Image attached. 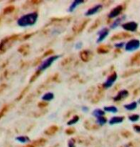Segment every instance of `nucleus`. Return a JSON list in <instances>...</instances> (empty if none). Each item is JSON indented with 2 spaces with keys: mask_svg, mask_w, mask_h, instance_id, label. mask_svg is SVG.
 Instances as JSON below:
<instances>
[{
  "mask_svg": "<svg viewBox=\"0 0 140 147\" xmlns=\"http://www.w3.org/2000/svg\"><path fill=\"white\" fill-rule=\"evenodd\" d=\"M24 147H36V146L33 145V144H29V145H26V146H24Z\"/></svg>",
  "mask_w": 140,
  "mask_h": 147,
  "instance_id": "nucleus-54",
  "label": "nucleus"
},
{
  "mask_svg": "<svg viewBox=\"0 0 140 147\" xmlns=\"http://www.w3.org/2000/svg\"><path fill=\"white\" fill-rule=\"evenodd\" d=\"M122 28H123L124 30L129 31V32H135L138 28V24L135 21H130V22L122 24Z\"/></svg>",
  "mask_w": 140,
  "mask_h": 147,
  "instance_id": "nucleus-10",
  "label": "nucleus"
},
{
  "mask_svg": "<svg viewBox=\"0 0 140 147\" xmlns=\"http://www.w3.org/2000/svg\"><path fill=\"white\" fill-rule=\"evenodd\" d=\"M41 74H42V73H40L39 71H37V70H36V72L34 73L33 76H31V79H30V83H33V81H36V79L37 78H38V76H39L40 75H41Z\"/></svg>",
  "mask_w": 140,
  "mask_h": 147,
  "instance_id": "nucleus-37",
  "label": "nucleus"
},
{
  "mask_svg": "<svg viewBox=\"0 0 140 147\" xmlns=\"http://www.w3.org/2000/svg\"><path fill=\"white\" fill-rule=\"evenodd\" d=\"M138 92L140 93V89H137V90H136L135 92V94H133V96H137V95H138Z\"/></svg>",
  "mask_w": 140,
  "mask_h": 147,
  "instance_id": "nucleus-53",
  "label": "nucleus"
},
{
  "mask_svg": "<svg viewBox=\"0 0 140 147\" xmlns=\"http://www.w3.org/2000/svg\"><path fill=\"white\" fill-rule=\"evenodd\" d=\"M84 2H85L84 0H74V1L71 4V6H70V8H69V10H68V11H72L75 8L77 7L78 5L82 4V3H84Z\"/></svg>",
  "mask_w": 140,
  "mask_h": 147,
  "instance_id": "nucleus-24",
  "label": "nucleus"
},
{
  "mask_svg": "<svg viewBox=\"0 0 140 147\" xmlns=\"http://www.w3.org/2000/svg\"><path fill=\"white\" fill-rule=\"evenodd\" d=\"M59 57H60V55H52V57H48L46 60L42 61L41 64H40L39 67H38V69H37V71H39L40 73H42L43 71H44V70L48 69L49 67L51 66L55 60L58 59V58H59Z\"/></svg>",
  "mask_w": 140,
  "mask_h": 147,
  "instance_id": "nucleus-3",
  "label": "nucleus"
},
{
  "mask_svg": "<svg viewBox=\"0 0 140 147\" xmlns=\"http://www.w3.org/2000/svg\"><path fill=\"white\" fill-rule=\"evenodd\" d=\"M139 65H140V63H139Z\"/></svg>",
  "mask_w": 140,
  "mask_h": 147,
  "instance_id": "nucleus-57",
  "label": "nucleus"
},
{
  "mask_svg": "<svg viewBox=\"0 0 140 147\" xmlns=\"http://www.w3.org/2000/svg\"><path fill=\"white\" fill-rule=\"evenodd\" d=\"M78 120H79V117L78 116H74L72 117V119L71 120H69L68 121V125H72V124H75Z\"/></svg>",
  "mask_w": 140,
  "mask_h": 147,
  "instance_id": "nucleus-40",
  "label": "nucleus"
},
{
  "mask_svg": "<svg viewBox=\"0 0 140 147\" xmlns=\"http://www.w3.org/2000/svg\"><path fill=\"white\" fill-rule=\"evenodd\" d=\"M104 115H105V112L101 109H96L92 112V116L95 117L96 119H98V117H104Z\"/></svg>",
  "mask_w": 140,
  "mask_h": 147,
  "instance_id": "nucleus-30",
  "label": "nucleus"
},
{
  "mask_svg": "<svg viewBox=\"0 0 140 147\" xmlns=\"http://www.w3.org/2000/svg\"><path fill=\"white\" fill-rule=\"evenodd\" d=\"M104 96V88L102 87V85H99L96 88V92L94 94V96H93V98H92V103H98L99 100L103 98Z\"/></svg>",
  "mask_w": 140,
  "mask_h": 147,
  "instance_id": "nucleus-5",
  "label": "nucleus"
},
{
  "mask_svg": "<svg viewBox=\"0 0 140 147\" xmlns=\"http://www.w3.org/2000/svg\"><path fill=\"white\" fill-rule=\"evenodd\" d=\"M136 107H137V103H136L135 101H133V102H131V103L126 104V105L124 106L125 109H127V110H129V111L135 110V109H136Z\"/></svg>",
  "mask_w": 140,
  "mask_h": 147,
  "instance_id": "nucleus-28",
  "label": "nucleus"
},
{
  "mask_svg": "<svg viewBox=\"0 0 140 147\" xmlns=\"http://www.w3.org/2000/svg\"><path fill=\"white\" fill-rule=\"evenodd\" d=\"M54 54V51L52 50H49V51H47L46 53H44V55H42V57H49V55H51L52 57V55Z\"/></svg>",
  "mask_w": 140,
  "mask_h": 147,
  "instance_id": "nucleus-47",
  "label": "nucleus"
},
{
  "mask_svg": "<svg viewBox=\"0 0 140 147\" xmlns=\"http://www.w3.org/2000/svg\"><path fill=\"white\" fill-rule=\"evenodd\" d=\"M100 24H101V20H100V19H96L95 21H94V23H93V24L91 26V27H90V29L88 30V32H89V33H91V32L94 31L96 28L99 27V25H100Z\"/></svg>",
  "mask_w": 140,
  "mask_h": 147,
  "instance_id": "nucleus-31",
  "label": "nucleus"
},
{
  "mask_svg": "<svg viewBox=\"0 0 140 147\" xmlns=\"http://www.w3.org/2000/svg\"><path fill=\"white\" fill-rule=\"evenodd\" d=\"M128 96H129V92H128L127 90H121V91H119L117 95L115 96L113 100H115V102L116 101H120V100H122V99L126 98Z\"/></svg>",
  "mask_w": 140,
  "mask_h": 147,
  "instance_id": "nucleus-13",
  "label": "nucleus"
},
{
  "mask_svg": "<svg viewBox=\"0 0 140 147\" xmlns=\"http://www.w3.org/2000/svg\"><path fill=\"white\" fill-rule=\"evenodd\" d=\"M10 107H11V105H9V104H6L2 107V109L0 110V119H1L2 117L8 113V111L10 110Z\"/></svg>",
  "mask_w": 140,
  "mask_h": 147,
  "instance_id": "nucleus-27",
  "label": "nucleus"
},
{
  "mask_svg": "<svg viewBox=\"0 0 140 147\" xmlns=\"http://www.w3.org/2000/svg\"><path fill=\"white\" fill-rule=\"evenodd\" d=\"M15 140L17 142H21V143H24V142H30V138L27 137V136H20V137H16Z\"/></svg>",
  "mask_w": 140,
  "mask_h": 147,
  "instance_id": "nucleus-33",
  "label": "nucleus"
},
{
  "mask_svg": "<svg viewBox=\"0 0 140 147\" xmlns=\"http://www.w3.org/2000/svg\"><path fill=\"white\" fill-rule=\"evenodd\" d=\"M106 122H107V119L105 117H98L97 120H96V123H97V124H99V125H104Z\"/></svg>",
  "mask_w": 140,
  "mask_h": 147,
  "instance_id": "nucleus-38",
  "label": "nucleus"
},
{
  "mask_svg": "<svg viewBox=\"0 0 140 147\" xmlns=\"http://www.w3.org/2000/svg\"><path fill=\"white\" fill-rule=\"evenodd\" d=\"M29 89H30V86L28 85V86H26V87L24 88V89L22 90V92L19 94V96L16 98L15 101H20V100H21V99H22L23 98H24V96L26 95V93H27L28 91H29Z\"/></svg>",
  "mask_w": 140,
  "mask_h": 147,
  "instance_id": "nucleus-26",
  "label": "nucleus"
},
{
  "mask_svg": "<svg viewBox=\"0 0 140 147\" xmlns=\"http://www.w3.org/2000/svg\"><path fill=\"white\" fill-rule=\"evenodd\" d=\"M38 18V13L33 11V13H27L25 16H21L17 20V25L20 27H27V26H33L36 23Z\"/></svg>",
  "mask_w": 140,
  "mask_h": 147,
  "instance_id": "nucleus-1",
  "label": "nucleus"
},
{
  "mask_svg": "<svg viewBox=\"0 0 140 147\" xmlns=\"http://www.w3.org/2000/svg\"><path fill=\"white\" fill-rule=\"evenodd\" d=\"M83 110L84 111H88V108H87V107H83Z\"/></svg>",
  "mask_w": 140,
  "mask_h": 147,
  "instance_id": "nucleus-55",
  "label": "nucleus"
},
{
  "mask_svg": "<svg viewBox=\"0 0 140 147\" xmlns=\"http://www.w3.org/2000/svg\"><path fill=\"white\" fill-rule=\"evenodd\" d=\"M112 49L111 45H107V44H103V45L99 46L97 48V53L98 54H107L109 53Z\"/></svg>",
  "mask_w": 140,
  "mask_h": 147,
  "instance_id": "nucleus-17",
  "label": "nucleus"
},
{
  "mask_svg": "<svg viewBox=\"0 0 140 147\" xmlns=\"http://www.w3.org/2000/svg\"><path fill=\"white\" fill-rule=\"evenodd\" d=\"M124 121V117H113L112 119H110L109 123L111 125H113V124H119V123L123 122Z\"/></svg>",
  "mask_w": 140,
  "mask_h": 147,
  "instance_id": "nucleus-20",
  "label": "nucleus"
},
{
  "mask_svg": "<svg viewBox=\"0 0 140 147\" xmlns=\"http://www.w3.org/2000/svg\"><path fill=\"white\" fill-rule=\"evenodd\" d=\"M34 34V33H31V34H24L23 36H20L19 38V40H21V41H24V40H28L29 38H31V36H33Z\"/></svg>",
  "mask_w": 140,
  "mask_h": 147,
  "instance_id": "nucleus-42",
  "label": "nucleus"
},
{
  "mask_svg": "<svg viewBox=\"0 0 140 147\" xmlns=\"http://www.w3.org/2000/svg\"><path fill=\"white\" fill-rule=\"evenodd\" d=\"M99 37H98V39H97V42H101V41H103L105 38H106L108 36V34H109V29L108 28H104V29H102L101 32H99Z\"/></svg>",
  "mask_w": 140,
  "mask_h": 147,
  "instance_id": "nucleus-16",
  "label": "nucleus"
},
{
  "mask_svg": "<svg viewBox=\"0 0 140 147\" xmlns=\"http://www.w3.org/2000/svg\"><path fill=\"white\" fill-rule=\"evenodd\" d=\"M43 1L42 0H30V1H27L26 4L23 6L24 8H27V7H31V6H37L39 4H41Z\"/></svg>",
  "mask_w": 140,
  "mask_h": 147,
  "instance_id": "nucleus-21",
  "label": "nucleus"
},
{
  "mask_svg": "<svg viewBox=\"0 0 140 147\" xmlns=\"http://www.w3.org/2000/svg\"><path fill=\"white\" fill-rule=\"evenodd\" d=\"M79 57H80V59L82 60L83 62H88V61H90L92 58L93 54H92V52L89 51V50H84V51L80 52Z\"/></svg>",
  "mask_w": 140,
  "mask_h": 147,
  "instance_id": "nucleus-9",
  "label": "nucleus"
},
{
  "mask_svg": "<svg viewBox=\"0 0 140 147\" xmlns=\"http://www.w3.org/2000/svg\"><path fill=\"white\" fill-rule=\"evenodd\" d=\"M14 10H15V7L14 6H8V7H6L4 10H3V14H10L11 13H13Z\"/></svg>",
  "mask_w": 140,
  "mask_h": 147,
  "instance_id": "nucleus-32",
  "label": "nucleus"
},
{
  "mask_svg": "<svg viewBox=\"0 0 140 147\" xmlns=\"http://www.w3.org/2000/svg\"><path fill=\"white\" fill-rule=\"evenodd\" d=\"M140 47V41L138 39H132L125 45V50L127 52H132Z\"/></svg>",
  "mask_w": 140,
  "mask_h": 147,
  "instance_id": "nucleus-6",
  "label": "nucleus"
},
{
  "mask_svg": "<svg viewBox=\"0 0 140 147\" xmlns=\"http://www.w3.org/2000/svg\"><path fill=\"white\" fill-rule=\"evenodd\" d=\"M133 129H135V132L140 133V125H135V126H133Z\"/></svg>",
  "mask_w": 140,
  "mask_h": 147,
  "instance_id": "nucleus-49",
  "label": "nucleus"
},
{
  "mask_svg": "<svg viewBox=\"0 0 140 147\" xmlns=\"http://www.w3.org/2000/svg\"><path fill=\"white\" fill-rule=\"evenodd\" d=\"M116 78H117V74H116V72H113L109 76H108L107 81L102 84V87H103L104 89L112 87V85L116 81Z\"/></svg>",
  "mask_w": 140,
  "mask_h": 147,
  "instance_id": "nucleus-7",
  "label": "nucleus"
},
{
  "mask_svg": "<svg viewBox=\"0 0 140 147\" xmlns=\"http://www.w3.org/2000/svg\"><path fill=\"white\" fill-rule=\"evenodd\" d=\"M84 127L87 130H96V129H98V125L92 119H87L84 121Z\"/></svg>",
  "mask_w": 140,
  "mask_h": 147,
  "instance_id": "nucleus-12",
  "label": "nucleus"
},
{
  "mask_svg": "<svg viewBox=\"0 0 140 147\" xmlns=\"http://www.w3.org/2000/svg\"><path fill=\"white\" fill-rule=\"evenodd\" d=\"M54 95L51 92H49V93H46L44 96H42V99H43V101H50V100H52V99H54Z\"/></svg>",
  "mask_w": 140,
  "mask_h": 147,
  "instance_id": "nucleus-29",
  "label": "nucleus"
},
{
  "mask_svg": "<svg viewBox=\"0 0 140 147\" xmlns=\"http://www.w3.org/2000/svg\"><path fill=\"white\" fill-rule=\"evenodd\" d=\"M6 88H7V85H6V84H1V85H0V94H1L3 91L6 89Z\"/></svg>",
  "mask_w": 140,
  "mask_h": 147,
  "instance_id": "nucleus-48",
  "label": "nucleus"
},
{
  "mask_svg": "<svg viewBox=\"0 0 140 147\" xmlns=\"http://www.w3.org/2000/svg\"><path fill=\"white\" fill-rule=\"evenodd\" d=\"M20 36H21L20 34H13V36L3 38L1 40V42H0V55L7 52L8 50L13 46V44L15 42V41L19 40Z\"/></svg>",
  "mask_w": 140,
  "mask_h": 147,
  "instance_id": "nucleus-2",
  "label": "nucleus"
},
{
  "mask_svg": "<svg viewBox=\"0 0 140 147\" xmlns=\"http://www.w3.org/2000/svg\"><path fill=\"white\" fill-rule=\"evenodd\" d=\"M139 119H140V117H139V115H137V114H133V115H131V116H129V119L131 120V121H133V122L137 121V120H139Z\"/></svg>",
  "mask_w": 140,
  "mask_h": 147,
  "instance_id": "nucleus-39",
  "label": "nucleus"
},
{
  "mask_svg": "<svg viewBox=\"0 0 140 147\" xmlns=\"http://www.w3.org/2000/svg\"><path fill=\"white\" fill-rule=\"evenodd\" d=\"M140 73V69H132V70H128V71H125L123 74L121 75V78H129V76H133V75H135V74H138Z\"/></svg>",
  "mask_w": 140,
  "mask_h": 147,
  "instance_id": "nucleus-15",
  "label": "nucleus"
},
{
  "mask_svg": "<svg viewBox=\"0 0 140 147\" xmlns=\"http://www.w3.org/2000/svg\"><path fill=\"white\" fill-rule=\"evenodd\" d=\"M18 52L23 55H27L30 52V45L29 44H24V45L20 46L18 48Z\"/></svg>",
  "mask_w": 140,
  "mask_h": 147,
  "instance_id": "nucleus-19",
  "label": "nucleus"
},
{
  "mask_svg": "<svg viewBox=\"0 0 140 147\" xmlns=\"http://www.w3.org/2000/svg\"><path fill=\"white\" fill-rule=\"evenodd\" d=\"M124 8H125L124 5L116 6L115 8H113V10L110 11V13H109V16H108V17H109V18H115V17H117L119 14L122 13V11L124 10Z\"/></svg>",
  "mask_w": 140,
  "mask_h": 147,
  "instance_id": "nucleus-8",
  "label": "nucleus"
},
{
  "mask_svg": "<svg viewBox=\"0 0 140 147\" xmlns=\"http://www.w3.org/2000/svg\"><path fill=\"white\" fill-rule=\"evenodd\" d=\"M121 135L123 136L124 138H126V139H130V138H132V133H131L130 131H128V130H123L121 132Z\"/></svg>",
  "mask_w": 140,
  "mask_h": 147,
  "instance_id": "nucleus-41",
  "label": "nucleus"
},
{
  "mask_svg": "<svg viewBox=\"0 0 140 147\" xmlns=\"http://www.w3.org/2000/svg\"><path fill=\"white\" fill-rule=\"evenodd\" d=\"M122 147H135V145H133V143L129 142V143H127V144H125L124 146H122Z\"/></svg>",
  "mask_w": 140,
  "mask_h": 147,
  "instance_id": "nucleus-51",
  "label": "nucleus"
},
{
  "mask_svg": "<svg viewBox=\"0 0 140 147\" xmlns=\"http://www.w3.org/2000/svg\"><path fill=\"white\" fill-rule=\"evenodd\" d=\"M138 62L140 63V52L135 54L132 57V58H131V64H132V65H135V64Z\"/></svg>",
  "mask_w": 140,
  "mask_h": 147,
  "instance_id": "nucleus-23",
  "label": "nucleus"
},
{
  "mask_svg": "<svg viewBox=\"0 0 140 147\" xmlns=\"http://www.w3.org/2000/svg\"><path fill=\"white\" fill-rule=\"evenodd\" d=\"M95 92H96V88L95 87H91V88H90V89L87 91V95H86L87 98L91 99V100H92V98H93V96H94Z\"/></svg>",
  "mask_w": 140,
  "mask_h": 147,
  "instance_id": "nucleus-25",
  "label": "nucleus"
},
{
  "mask_svg": "<svg viewBox=\"0 0 140 147\" xmlns=\"http://www.w3.org/2000/svg\"><path fill=\"white\" fill-rule=\"evenodd\" d=\"M104 110L106 112H111V113H116L117 112V108L115 106H105Z\"/></svg>",
  "mask_w": 140,
  "mask_h": 147,
  "instance_id": "nucleus-36",
  "label": "nucleus"
},
{
  "mask_svg": "<svg viewBox=\"0 0 140 147\" xmlns=\"http://www.w3.org/2000/svg\"><path fill=\"white\" fill-rule=\"evenodd\" d=\"M101 9H102V5H100V4L96 5V6H94V7H92V8H91V9H89V10L86 11L85 16H92V14H94V13H97V11H100Z\"/></svg>",
  "mask_w": 140,
  "mask_h": 147,
  "instance_id": "nucleus-14",
  "label": "nucleus"
},
{
  "mask_svg": "<svg viewBox=\"0 0 140 147\" xmlns=\"http://www.w3.org/2000/svg\"><path fill=\"white\" fill-rule=\"evenodd\" d=\"M90 21V19H83L81 20L80 22L76 23L75 25H74V27H72V32H74V34H80L81 32H82L84 29H85L86 25L88 24Z\"/></svg>",
  "mask_w": 140,
  "mask_h": 147,
  "instance_id": "nucleus-4",
  "label": "nucleus"
},
{
  "mask_svg": "<svg viewBox=\"0 0 140 147\" xmlns=\"http://www.w3.org/2000/svg\"><path fill=\"white\" fill-rule=\"evenodd\" d=\"M37 106H38V108H40V109H44V108H46L47 106H48V102L46 101H40L38 104H37Z\"/></svg>",
  "mask_w": 140,
  "mask_h": 147,
  "instance_id": "nucleus-44",
  "label": "nucleus"
},
{
  "mask_svg": "<svg viewBox=\"0 0 140 147\" xmlns=\"http://www.w3.org/2000/svg\"><path fill=\"white\" fill-rule=\"evenodd\" d=\"M59 81V75L58 74H54V76L49 78V79H47V82H58Z\"/></svg>",
  "mask_w": 140,
  "mask_h": 147,
  "instance_id": "nucleus-35",
  "label": "nucleus"
},
{
  "mask_svg": "<svg viewBox=\"0 0 140 147\" xmlns=\"http://www.w3.org/2000/svg\"><path fill=\"white\" fill-rule=\"evenodd\" d=\"M0 24H1V17H0Z\"/></svg>",
  "mask_w": 140,
  "mask_h": 147,
  "instance_id": "nucleus-56",
  "label": "nucleus"
},
{
  "mask_svg": "<svg viewBox=\"0 0 140 147\" xmlns=\"http://www.w3.org/2000/svg\"><path fill=\"white\" fill-rule=\"evenodd\" d=\"M123 19H125V16H122V17H119V18H118L117 20H116L115 22H113V24L112 25V27H111V28H113H113L117 27L118 24H119V23H120Z\"/></svg>",
  "mask_w": 140,
  "mask_h": 147,
  "instance_id": "nucleus-43",
  "label": "nucleus"
},
{
  "mask_svg": "<svg viewBox=\"0 0 140 147\" xmlns=\"http://www.w3.org/2000/svg\"><path fill=\"white\" fill-rule=\"evenodd\" d=\"M132 37V34L129 33H118L113 36L111 40L112 41H116V40H121V39H126V38H130Z\"/></svg>",
  "mask_w": 140,
  "mask_h": 147,
  "instance_id": "nucleus-11",
  "label": "nucleus"
},
{
  "mask_svg": "<svg viewBox=\"0 0 140 147\" xmlns=\"http://www.w3.org/2000/svg\"><path fill=\"white\" fill-rule=\"evenodd\" d=\"M58 129H59V128H58V126L52 125V126H50L48 129H46L44 134L47 135V136H52V135H54L58 131Z\"/></svg>",
  "mask_w": 140,
  "mask_h": 147,
  "instance_id": "nucleus-18",
  "label": "nucleus"
},
{
  "mask_svg": "<svg viewBox=\"0 0 140 147\" xmlns=\"http://www.w3.org/2000/svg\"><path fill=\"white\" fill-rule=\"evenodd\" d=\"M72 39H74V36H68V37H66V41H72Z\"/></svg>",
  "mask_w": 140,
  "mask_h": 147,
  "instance_id": "nucleus-52",
  "label": "nucleus"
},
{
  "mask_svg": "<svg viewBox=\"0 0 140 147\" xmlns=\"http://www.w3.org/2000/svg\"><path fill=\"white\" fill-rule=\"evenodd\" d=\"M122 47H124V43H123V42L118 43V44H115V48L120 49V48H122Z\"/></svg>",
  "mask_w": 140,
  "mask_h": 147,
  "instance_id": "nucleus-50",
  "label": "nucleus"
},
{
  "mask_svg": "<svg viewBox=\"0 0 140 147\" xmlns=\"http://www.w3.org/2000/svg\"><path fill=\"white\" fill-rule=\"evenodd\" d=\"M46 143H47V140L41 138V139H38L33 142V145H34L36 147H42V146H44Z\"/></svg>",
  "mask_w": 140,
  "mask_h": 147,
  "instance_id": "nucleus-22",
  "label": "nucleus"
},
{
  "mask_svg": "<svg viewBox=\"0 0 140 147\" xmlns=\"http://www.w3.org/2000/svg\"><path fill=\"white\" fill-rule=\"evenodd\" d=\"M69 147H75V139H71L68 142Z\"/></svg>",
  "mask_w": 140,
  "mask_h": 147,
  "instance_id": "nucleus-46",
  "label": "nucleus"
},
{
  "mask_svg": "<svg viewBox=\"0 0 140 147\" xmlns=\"http://www.w3.org/2000/svg\"><path fill=\"white\" fill-rule=\"evenodd\" d=\"M72 60H74V57H69L65 58V59H64L62 62H61L60 65L62 66V67L66 66V65H69V64H71L72 62Z\"/></svg>",
  "mask_w": 140,
  "mask_h": 147,
  "instance_id": "nucleus-34",
  "label": "nucleus"
},
{
  "mask_svg": "<svg viewBox=\"0 0 140 147\" xmlns=\"http://www.w3.org/2000/svg\"><path fill=\"white\" fill-rule=\"evenodd\" d=\"M75 133V129L74 127H71V128H68L66 130V134L67 135H72Z\"/></svg>",
  "mask_w": 140,
  "mask_h": 147,
  "instance_id": "nucleus-45",
  "label": "nucleus"
}]
</instances>
